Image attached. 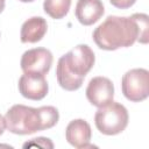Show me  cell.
Listing matches in <instances>:
<instances>
[{
  "label": "cell",
  "instance_id": "cell-12",
  "mask_svg": "<svg viewBox=\"0 0 149 149\" xmlns=\"http://www.w3.org/2000/svg\"><path fill=\"white\" fill-rule=\"evenodd\" d=\"M71 7V0H44L43 9L44 12L55 20L63 19Z\"/></svg>",
  "mask_w": 149,
  "mask_h": 149
},
{
  "label": "cell",
  "instance_id": "cell-2",
  "mask_svg": "<svg viewBox=\"0 0 149 149\" xmlns=\"http://www.w3.org/2000/svg\"><path fill=\"white\" fill-rule=\"evenodd\" d=\"M6 128L16 135H29L52 128L59 120L58 109L54 106L34 108L26 105H13L3 116Z\"/></svg>",
  "mask_w": 149,
  "mask_h": 149
},
{
  "label": "cell",
  "instance_id": "cell-17",
  "mask_svg": "<svg viewBox=\"0 0 149 149\" xmlns=\"http://www.w3.org/2000/svg\"><path fill=\"white\" fill-rule=\"evenodd\" d=\"M19 1H21V2H33L35 0H19Z\"/></svg>",
  "mask_w": 149,
  "mask_h": 149
},
{
  "label": "cell",
  "instance_id": "cell-8",
  "mask_svg": "<svg viewBox=\"0 0 149 149\" xmlns=\"http://www.w3.org/2000/svg\"><path fill=\"white\" fill-rule=\"evenodd\" d=\"M19 92L29 100H42L49 91V85L42 74L23 73L19 78Z\"/></svg>",
  "mask_w": 149,
  "mask_h": 149
},
{
  "label": "cell",
  "instance_id": "cell-7",
  "mask_svg": "<svg viewBox=\"0 0 149 149\" xmlns=\"http://www.w3.org/2000/svg\"><path fill=\"white\" fill-rule=\"evenodd\" d=\"M85 94L90 104L99 108L113 101L114 85L109 78L97 76L88 81Z\"/></svg>",
  "mask_w": 149,
  "mask_h": 149
},
{
  "label": "cell",
  "instance_id": "cell-4",
  "mask_svg": "<svg viewBox=\"0 0 149 149\" xmlns=\"http://www.w3.org/2000/svg\"><path fill=\"white\" fill-rule=\"evenodd\" d=\"M129 121L127 108L116 101H111L106 106L99 107L94 114L97 129L104 135H118L122 133Z\"/></svg>",
  "mask_w": 149,
  "mask_h": 149
},
{
  "label": "cell",
  "instance_id": "cell-5",
  "mask_svg": "<svg viewBox=\"0 0 149 149\" xmlns=\"http://www.w3.org/2000/svg\"><path fill=\"white\" fill-rule=\"evenodd\" d=\"M121 90L129 101L140 102L146 100L149 95V71L143 68L127 71L121 79Z\"/></svg>",
  "mask_w": 149,
  "mask_h": 149
},
{
  "label": "cell",
  "instance_id": "cell-9",
  "mask_svg": "<svg viewBox=\"0 0 149 149\" xmlns=\"http://www.w3.org/2000/svg\"><path fill=\"white\" fill-rule=\"evenodd\" d=\"M92 136L91 126L84 119H74L65 128V139L74 148L81 149L92 147L90 143Z\"/></svg>",
  "mask_w": 149,
  "mask_h": 149
},
{
  "label": "cell",
  "instance_id": "cell-6",
  "mask_svg": "<svg viewBox=\"0 0 149 149\" xmlns=\"http://www.w3.org/2000/svg\"><path fill=\"white\" fill-rule=\"evenodd\" d=\"M54 56L49 49L34 48L22 54L20 65L23 73L45 76L52 65Z\"/></svg>",
  "mask_w": 149,
  "mask_h": 149
},
{
  "label": "cell",
  "instance_id": "cell-15",
  "mask_svg": "<svg viewBox=\"0 0 149 149\" xmlns=\"http://www.w3.org/2000/svg\"><path fill=\"white\" fill-rule=\"evenodd\" d=\"M5 128H6V125H5V119H3V116L0 114V135H2V134H3Z\"/></svg>",
  "mask_w": 149,
  "mask_h": 149
},
{
  "label": "cell",
  "instance_id": "cell-13",
  "mask_svg": "<svg viewBox=\"0 0 149 149\" xmlns=\"http://www.w3.org/2000/svg\"><path fill=\"white\" fill-rule=\"evenodd\" d=\"M28 147H41V148H54V143L48 137H36L30 140L29 142H26L23 144V148Z\"/></svg>",
  "mask_w": 149,
  "mask_h": 149
},
{
  "label": "cell",
  "instance_id": "cell-11",
  "mask_svg": "<svg viewBox=\"0 0 149 149\" xmlns=\"http://www.w3.org/2000/svg\"><path fill=\"white\" fill-rule=\"evenodd\" d=\"M48 30V23L42 16H33L26 20L21 26L20 40L22 43L40 42Z\"/></svg>",
  "mask_w": 149,
  "mask_h": 149
},
{
  "label": "cell",
  "instance_id": "cell-16",
  "mask_svg": "<svg viewBox=\"0 0 149 149\" xmlns=\"http://www.w3.org/2000/svg\"><path fill=\"white\" fill-rule=\"evenodd\" d=\"M3 9H5V0H0V13H2Z\"/></svg>",
  "mask_w": 149,
  "mask_h": 149
},
{
  "label": "cell",
  "instance_id": "cell-1",
  "mask_svg": "<svg viewBox=\"0 0 149 149\" xmlns=\"http://www.w3.org/2000/svg\"><path fill=\"white\" fill-rule=\"evenodd\" d=\"M149 16L135 13L132 16L109 15L92 34L94 43L102 50L113 51L133 45L136 41L147 44L149 40Z\"/></svg>",
  "mask_w": 149,
  "mask_h": 149
},
{
  "label": "cell",
  "instance_id": "cell-3",
  "mask_svg": "<svg viewBox=\"0 0 149 149\" xmlns=\"http://www.w3.org/2000/svg\"><path fill=\"white\" fill-rule=\"evenodd\" d=\"M95 56L87 44H78L63 55L56 66V78L59 86L66 91L81 87L85 76L93 68Z\"/></svg>",
  "mask_w": 149,
  "mask_h": 149
},
{
  "label": "cell",
  "instance_id": "cell-10",
  "mask_svg": "<svg viewBox=\"0 0 149 149\" xmlns=\"http://www.w3.org/2000/svg\"><path fill=\"white\" fill-rule=\"evenodd\" d=\"M105 13L101 0H78L74 9L77 20L83 26H92L98 22Z\"/></svg>",
  "mask_w": 149,
  "mask_h": 149
},
{
  "label": "cell",
  "instance_id": "cell-14",
  "mask_svg": "<svg viewBox=\"0 0 149 149\" xmlns=\"http://www.w3.org/2000/svg\"><path fill=\"white\" fill-rule=\"evenodd\" d=\"M109 2L119 9H127L130 8L136 2V0H109Z\"/></svg>",
  "mask_w": 149,
  "mask_h": 149
}]
</instances>
